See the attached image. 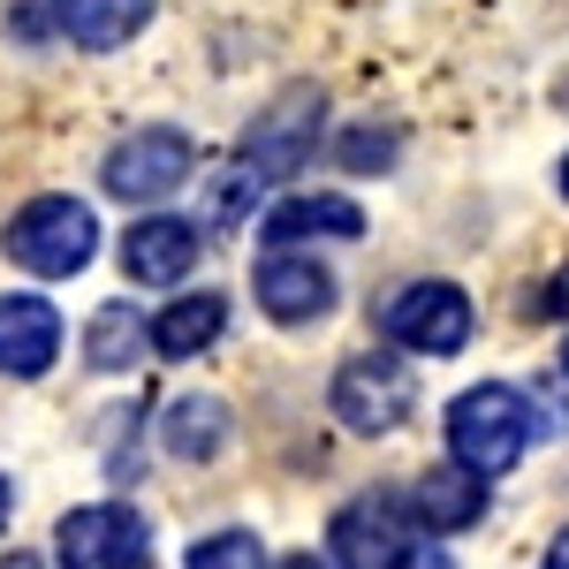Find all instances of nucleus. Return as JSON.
<instances>
[{"instance_id":"f03ea898","label":"nucleus","mask_w":569,"mask_h":569,"mask_svg":"<svg viewBox=\"0 0 569 569\" xmlns=\"http://www.w3.org/2000/svg\"><path fill=\"white\" fill-rule=\"evenodd\" d=\"M0 251H8V266H23L39 281H69L99 259V213L69 190H46L0 228Z\"/></svg>"},{"instance_id":"f8f14e48","label":"nucleus","mask_w":569,"mask_h":569,"mask_svg":"<svg viewBox=\"0 0 569 569\" xmlns=\"http://www.w3.org/2000/svg\"><path fill=\"white\" fill-rule=\"evenodd\" d=\"M53 365H61V311L39 289H0V372L46 380Z\"/></svg>"},{"instance_id":"6ab92c4d","label":"nucleus","mask_w":569,"mask_h":569,"mask_svg":"<svg viewBox=\"0 0 569 569\" xmlns=\"http://www.w3.org/2000/svg\"><path fill=\"white\" fill-rule=\"evenodd\" d=\"M259 198H266V182L251 176L243 160H236V168H220V176H213V190H206V213H213V228H243Z\"/></svg>"},{"instance_id":"9d476101","label":"nucleus","mask_w":569,"mask_h":569,"mask_svg":"<svg viewBox=\"0 0 569 569\" xmlns=\"http://www.w3.org/2000/svg\"><path fill=\"white\" fill-rule=\"evenodd\" d=\"M266 251H297V243H357L365 236V206L342 190H289L281 206H266L259 220Z\"/></svg>"},{"instance_id":"1a4fd4ad","label":"nucleus","mask_w":569,"mask_h":569,"mask_svg":"<svg viewBox=\"0 0 569 569\" xmlns=\"http://www.w3.org/2000/svg\"><path fill=\"white\" fill-rule=\"evenodd\" d=\"M251 297L273 327H311V319H327V311L342 305V281H335V266H319L311 251H266L251 266Z\"/></svg>"},{"instance_id":"aec40b11","label":"nucleus","mask_w":569,"mask_h":569,"mask_svg":"<svg viewBox=\"0 0 569 569\" xmlns=\"http://www.w3.org/2000/svg\"><path fill=\"white\" fill-rule=\"evenodd\" d=\"M182 569H273V562H266L259 531H213L182 555Z\"/></svg>"},{"instance_id":"412c9836","label":"nucleus","mask_w":569,"mask_h":569,"mask_svg":"<svg viewBox=\"0 0 569 569\" xmlns=\"http://www.w3.org/2000/svg\"><path fill=\"white\" fill-rule=\"evenodd\" d=\"M395 569H456V555H448L440 539H426V547L410 539V555H402V562H395Z\"/></svg>"},{"instance_id":"0eeeda50","label":"nucleus","mask_w":569,"mask_h":569,"mask_svg":"<svg viewBox=\"0 0 569 569\" xmlns=\"http://www.w3.org/2000/svg\"><path fill=\"white\" fill-rule=\"evenodd\" d=\"M152 525L130 501H84L53 525V562L61 569H144Z\"/></svg>"},{"instance_id":"423d86ee","label":"nucleus","mask_w":569,"mask_h":569,"mask_svg":"<svg viewBox=\"0 0 569 569\" xmlns=\"http://www.w3.org/2000/svg\"><path fill=\"white\" fill-rule=\"evenodd\" d=\"M319 130H327V91L319 84H281L259 107V122L243 130L236 160H243L259 182H289L311 152H319Z\"/></svg>"},{"instance_id":"39448f33","label":"nucleus","mask_w":569,"mask_h":569,"mask_svg":"<svg viewBox=\"0 0 569 569\" xmlns=\"http://www.w3.org/2000/svg\"><path fill=\"white\" fill-rule=\"evenodd\" d=\"M190 176H198V137L176 130V122H144L99 160V190L122 198V206H160Z\"/></svg>"},{"instance_id":"cd10ccee","label":"nucleus","mask_w":569,"mask_h":569,"mask_svg":"<svg viewBox=\"0 0 569 569\" xmlns=\"http://www.w3.org/2000/svg\"><path fill=\"white\" fill-rule=\"evenodd\" d=\"M562 380H569V342H562Z\"/></svg>"},{"instance_id":"b1692460","label":"nucleus","mask_w":569,"mask_h":569,"mask_svg":"<svg viewBox=\"0 0 569 569\" xmlns=\"http://www.w3.org/2000/svg\"><path fill=\"white\" fill-rule=\"evenodd\" d=\"M273 569H335V562H327V555H281Z\"/></svg>"},{"instance_id":"2eb2a0df","label":"nucleus","mask_w":569,"mask_h":569,"mask_svg":"<svg viewBox=\"0 0 569 569\" xmlns=\"http://www.w3.org/2000/svg\"><path fill=\"white\" fill-rule=\"evenodd\" d=\"M228 440H236V418H228V402L206 388L176 395L168 410H160V448L176 456V463H213L228 456Z\"/></svg>"},{"instance_id":"20e7f679","label":"nucleus","mask_w":569,"mask_h":569,"mask_svg":"<svg viewBox=\"0 0 569 569\" xmlns=\"http://www.w3.org/2000/svg\"><path fill=\"white\" fill-rule=\"evenodd\" d=\"M380 335H388L402 357H463L471 335H479V311L456 281H402L388 305H380Z\"/></svg>"},{"instance_id":"ddd939ff","label":"nucleus","mask_w":569,"mask_h":569,"mask_svg":"<svg viewBox=\"0 0 569 569\" xmlns=\"http://www.w3.org/2000/svg\"><path fill=\"white\" fill-rule=\"evenodd\" d=\"M486 486H493V479L463 471V463H433L426 479L402 493V501H410V525L433 531V539H456V531H471V525L486 517Z\"/></svg>"},{"instance_id":"9b49d317","label":"nucleus","mask_w":569,"mask_h":569,"mask_svg":"<svg viewBox=\"0 0 569 569\" xmlns=\"http://www.w3.org/2000/svg\"><path fill=\"white\" fill-rule=\"evenodd\" d=\"M206 251V228L182 213H144L130 220V236H122V273H130L137 289H176L182 273L198 266Z\"/></svg>"},{"instance_id":"4468645a","label":"nucleus","mask_w":569,"mask_h":569,"mask_svg":"<svg viewBox=\"0 0 569 569\" xmlns=\"http://www.w3.org/2000/svg\"><path fill=\"white\" fill-rule=\"evenodd\" d=\"M160 0H46V23L53 39H69L77 53H114L152 23Z\"/></svg>"},{"instance_id":"bb28decb","label":"nucleus","mask_w":569,"mask_h":569,"mask_svg":"<svg viewBox=\"0 0 569 569\" xmlns=\"http://www.w3.org/2000/svg\"><path fill=\"white\" fill-rule=\"evenodd\" d=\"M0 569H39V562H31V555H8V562H0Z\"/></svg>"},{"instance_id":"6e6552de","label":"nucleus","mask_w":569,"mask_h":569,"mask_svg":"<svg viewBox=\"0 0 569 569\" xmlns=\"http://www.w3.org/2000/svg\"><path fill=\"white\" fill-rule=\"evenodd\" d=\"M410 555V501L395 493H357L327 525V562L335 569H395Z\"/></svg>"},{"instance_id":"4be33fe9","label":"nucleus","mask_w":569,"mask_h":569,"mask_svg":"<svg viewBox=\"0 0 569 569\" xmlns=\"http://www.w3.org/2000/svg\"><path fill=\"white\" fill-rule=\"evenodd\" d=\"M539 311L547 319H569V266H555V281L539 289Z\"/></svg>"},{"instance_id":"5701e85b","label":"nucleus","mask_w":569,"mask_h":569,"mask_svg":"<svg viewBox=\"0 0 569 569\" xmlns=\"http://www.w3.org/2000/svg\"><path fill=\"white\" fill-rule=\"evenodd\" d=\"M539 569H569V525L547 539V555H539Z\"/></svg>"},{"instance_id":"dca6fc26","label":"nucleus","mask_w":569,"mask_h":569,"mask_svg":"<svg viewBox=\"0 0 569 569\" xmlns=\"http://www.w3.org/2000/svg\"><path fill=\"white\" fill-rule=\"evenodd\" d=\"M220 327H228V297H220V289H190L176 305H160V319H152V357L182 365V357L213 350Z\"/></svg>"},{"instance_id":"a211bd4d","label":"nucleus","mask_w":569,"mask_h":569,"mask_svg":"<svg viewBox=\"0 0 569 569\" xmlns=\"http://www.w3.org/2000/svg\"><path fill=\"white\" fill-rule=\"evenodd\" d=\"M335 160L350 176H388L395 160H402V130L395 122H350V130L335 137Z\"/></svg>"},{"instance_id":"a878e982","label":"nucleus","mask_w":569,"mask_h":569,"mask_svg":"<svg viewBox=\"0 0 569 569\" xmlns=\"http://www.w3.org/2000/svg\"><path fill=\"white\" fill-rule=\"evenodd\" d=\"M555 190H562V206H569V152L555 160Z\"/></svg>"},{"instance_id":"393cba45","label":"nucleus","mask_w":569,"mask_h":569,"mask_svg":"<svg viewBox=\"0 0 569 569\" xmlns=\"http://www.w3.org/2000/svg\"><path fill=\"white\" fill-rule=\"evenodd\" d=\"M8 517H16V479H0V531H8Z\"/></svg>"},{"instance_id":"f257e3e1","label":"nucleus","mask_w":569,"mask_h":569,"mask_svg":"<svg viewBox=\"0 0 569 569\" xmlns=\"http://www.w3.org/2000/svg\"><path fill=\"white\" fill-rule=\"evenodd\" d=\"M440 440H448V463H463L479 479H509L531 440H547V418H539V402L525 388L479 380V388H463L440 410Z\"/></svg>"},{"instance_id":"7ed1b4c3","label":"nucleus","mask_w":569,"mask_h":569,"mask_svg":"<svg viewBox=\"0 0 569 569\" xmlns=\"http://www.w3.org/2000/svg\"><path fill=\"white\" fill-rule=\"evenodd\" d=\"M327 410H335V426L357 440H388L410 426V410H418V372L402 365L395 350H357L335 365V388H327Z\"/></svg>"},{"instance_id":"f3484780","label":"nucleus","mask_w":569,"mask_h":569,"mask_svg":"<svg viewBox=\"0 0 569 569\" xmlns=\"http://www.w3.org/2000/svg\"><path fill=\"white\" fill-rule=\"evenodd\" d=\"M152 350V319H137L130 305H99L84 319V365L91 372H137Z\"/></svg>"}]
</instances>
